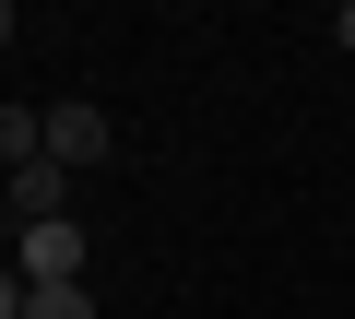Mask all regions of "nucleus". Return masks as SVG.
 Instances as JSON below:
<instances>
[{"label": "nucleus", "instance_id": "2", "mask_svg": "<svg viewBox=\"0 0 355 319\" xmlns=\"http://www.w3.org/2000/svg\"><path fill=\"white\" fill-rule=\"evenodd\" d=\"M12 272L24 284H83V225L60 213V225H12Z\"/></svg>", "mask_w": 355, "mask_h": 319}, {"label": "nucleus", "instance_id": "8", "mask_svg": "<svg viewBox=\"0 0 355 319\" xmlns=\"http://www.w3.org/2000/svg\"><path fill=\"white\" fill-rule=\"evenodd\" d=\"M12 36H24V24H12V0H0V48H12Z\"/></svg>", "mask_w": 355, "mask_h": 319}, {"label": "nucleus", "instance_id": "1", "mask_svg": "<svg viewBox=\"0 0 355 319\" xmlns=\"http://www.w3.org/2000/svg\"><path fill=\"white\" fill-rule=\"evenodd\" d=\"M107 154H119V118H107L95 95H60V107H48V166L83 178V166H107Z\"/></svg>", "mask_w": 355, "mask_h": 319}, {"label": "nucleus", "instance_id": "4", "mask_svg": "<svg viewBox=\"0 0 355 319\" xmlns=\"http://www.w3.org/2000/svg\"><path fill=\"white\" fill-rule=\"evenodd\" d=\"M48 166V107H0V178Z\"/></svg>", "mask_w": 355, "mask_h": 319}, {"label": "nucleus", "instance_id": "5", "mask_svg": "<svg viewBox=\"0 0 355 319\" xmlns=\"http://www.w3.org/2000/svg\"><path fill=\"white\" fill-rule=\"evenodd\" d=\"M24 319H95V284H24Z\"/></svg>", "mask_w": 355, "mask_h": 319}, {"label": "nucleus", "instance_id": "6", "mask_svg": "<svg viewBox=\"0 0 355 319\" xmlns=\"http://www.w3.org/2000/svg\"><path fill=\"white\" fill-rule=\"evenodd\" d=\"M0 319H24V272L12 260H0Z\"/></svg>", "mask_w": 355, "mask_h": 319}, {"label": "nucleus", "instance_id": "3", "mask_svg": "<svg viewBox=\"0 0 355 319\" xmlns=\"http://www.w3.org/2000/svg\"><path fill=\"white\" fill-rule=\"evenodd\" d=\"M0 201H12V225H60L71 178H60V166H24V178H0Z\"/></svg>", "mask_w": 355, "mask_h": 319}, {"label": "nucleus", "instance_id": "7", "mask_svg": "<svg viewBox=\"0 0 355 319\" xmlns=\"http://www.w3.org/2000/svg\"><path fill=\"white\" fill-rule=\"evenodd\" d=\"M331 48H355V0H343V12H331Z\"/></svg>", "mask_w": 355, "mask_h": 319}]
</instances>
